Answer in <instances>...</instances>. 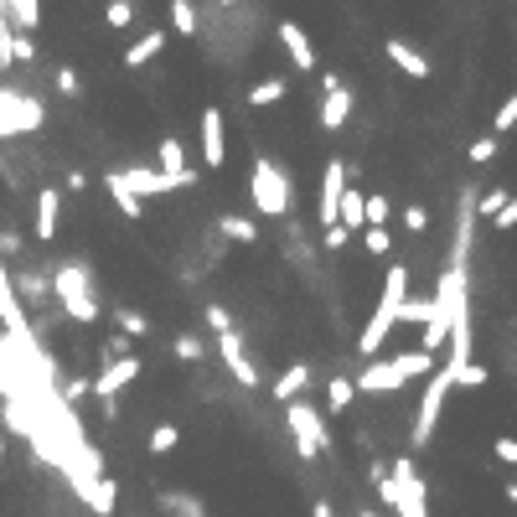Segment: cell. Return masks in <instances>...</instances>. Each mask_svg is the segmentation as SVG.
I'll return each instance as SVG.
<instances>
[{
	"label": "cell",
	"instance_id": "obj_38",
	"mask_svg": "<svg viewBox=\"0 0 517 517\" xmlns=\"http://www.w3.org/2000/svg\"><path fill=\"white\" fill-rule=\"evenodd\" d=\"M202 357H207V342L192 337V331H181L176 337V362H202Z\"/></svg>",
	"mask_w": 517,
	"mask_h": 517
},
{
	"label": "cell",
	"instance_id": "obj_48",
	"mask_svg": "<svg viewBox=\"0 0 517 517\" xmlns=\"http://www.w3.org/2000/svg\"><path fill=\"white\" fill-rule=\"evenodd\" d=\"M347 238H352L347 228H326V233H321V243H326L331 254H337V249H347Z\"/></svg>",
	"mask_w": 517,
	"mask_h": 517
},
{
	"label": "cell",
	"instance_id": "obj_51",
	"mask_svg": "<svg viewBox=\"0 0 517 517\" xmlns=\"http://www.w3.org/2000/svg\"><path fill=\"white\" fill-rule=\"evenodd\" d=\"M68 192H78V197L88 192V176H83V171H68Z\"/></svg>",
	"mask_w": 517,
	"mask_h": 517
},
{
	"label": "cell",
	"instance_id": "obj_13",
	"mask_svg": "<svg viewBox=\"0 0 517 517\" xmlns=\"http://www.w3.org/2000/svg\"><path fill=\"white\" fill-rule=\"evenodd\" d=\"M321 130H331V135H337V130H347V119H352V94H347V83L337 78V73H326L321 78Z\"/></svg>",
	"mask_w": 517,
	"mask_h": 517
},
{
	"label": "cell",
	"instance_id": "obj_22",
	"mask_svg": "<svg viewBox=\"0 0 517 517\" xmlns=\"http://www.w3.org/2000/svg\"><path fill=\"white\" fill-rule=\"evenodd\" d=\"M6 21H11L16 37H26V32H37V26H42V6H37V0H11Z\"/></svg>",
	"mask_w": 517,
	"mask_h": 517
},
{
	"label": "cell",
	"instance_id": "obj_36",
	"mask_svg": "<svg viewBox=\"0 0 517 517\" xmlns=\"http://www.w3.org/2000/svg\"><path fill=\"white\" fill-rule=\"evenodd\" d=\"M16 68V32H11V21H6V6H0V73Z\"/></svg>",
	"mask_w": 517,
	"mask_h": 517
},
{
	"label": "cell",
	"instance_id": "obj_26",
	"mask_svg": "<svg viewBox=\"0 0 517 517\" xmlns=\"http://www.w3.org/2000/svg\"><path fill=\"white\" fill-rule=\"evenodd\" d=\"M218 233H223L228 243H254V238H259V223L243 218V212H223V218H218Z\"/></svg>",
	"mask_w": 517,
	"mask_h": 517
},
{
	"label": "cell",
	"instance_id": "obj_5",
	"mask_svg": "<svg viewBox=\"0 0 517 517\" xmlns=\"http://www.w3.org/2000/svg\"><path fill=\"white\" fill-rule=\"evenodd\" d=\"M378 497L393 517H430V492H424V476L414 471L409 455L388 466V476L378 481Z\"/></svg>",
	"mask_w": 517,
	"mask_h": 517
},
{
	"label": "cell",
	"instance_id": "obj_49",
	"mask_svg": "<svg viewBox=\"0 0 517 517\" xmlns=\"http://www.w3.org/2000/svg\"><path fill=\"white\" fill-rule=\"evenodd\" d=\"M57 88H63V94H78V73L73 68H57Z\"/></svg>",
	"mask_w": 517,
	"mask_h": 517
},
{
	"label": "cell",
	"instance_id": "obj_23",
	"mask_svg": "<svg viewBox=\"0 0 517 517\" xmlns=\"http://www.w3.org/2000/svg\"><path fill=\"white\" fill-rule=\"evenodd\" d=\"M156 161H161V166H156L161 176H187V171H192V166H187V150H181L176 135H166V140L156 145Z\"/></svg>",
	"mask_w": 517,
	"mask_h": 517
},
{
	"label": "cell",
	"instance_id": "obj_30",
	"mask_svg": "<svg viewBox=\"0 0 517 517\" xmlns=\"http://www.w3.org/2000/svg\"><path fill=\"white\" fill-rule=\"evenodd\" d=\"M352 399H357L352 378H331V383H326V409H331V414H347V409H352Z\"/></svg>",
	"mask_w": 517,
	"mask_h": 517
},
{
	"label": "cell",
	"instance_id": "obj_17",
	"mask_svg": "<svg viewBox=\"0 0 517 517\" xmlns=\"http://www.w3.org/2000/svg\"><path fill=\"white\" fill-rule=\"evenodd\" d=\"M275 37L285 42L295 73H316V47H311V37H306V26H300V21H280V26H275Z\"/></svg>",
	"mask_w": 517,
	"mask_h": 517
},
{
	"label": "cell",
	"instance_id": "obj_16",
	"mask_svg": "<svg viewBox=\"0 0 517 517\" xmlns=\"http://www.w3.org/2000/svg\"><path fill=\"white\" fill-rule=\"evenodd\" d=\"M11 295H16V306L26 311H42L47 300H52V280L47 275H37V269H11Z\"/></svg>",
	"mask_w": 517,
	"mask_h": 517
},
{
	"label": "cell",
	"instance_id": "obj_37",
	"mask_svg": "<svg viewBox=\"0 0 517 517\" xmlns=\"http://www.w3.org/2000/svg\"><path fill=\"white\" fill-rule=\"evenodd\" d=\"M362 249H368L373 259H388L393 254V233L388 228H368V233H362Z\"/></svg>",
	"mask_w": 517,
	"mask_h": 517
},
{
	"label": "cell",
	"instance_id": "obj_2",
	"mask_svg": "<svg viewBox=\"0 0 517 517\" xmlns=\"http://www.w3.org/2000/svg\"><path fill=\"white\" fill-rule=\"evenodd\" d=\"M404 300H409V264H388V275H383V295H378V306H373L368 326H362V337H357V352L368 357V362H373V352H383L388 331L399 326Z\"/></svg>",
	"mask_w": 517,
	"mask_h": 517
},
{
	"label": "cell",
	"instance_id": "obj_10",
	"mask_svg": "<svg viewBox=\"0 0 517 517\" xmlns=\"http://www.w3.org/2000/svg\"><path fill=\"white\" fill-rule=\"evenodd\" d=\"M197 140H202V161H207V171H223V161H228V119H223L218 104L202 109V119H197Z\"/></svg>",
	"mask_w": 517,
	"mask_h": 517
},
{
	"label": "cell",
	"instance_id": "obj_11",
	"mask_svg": "<svg viewBox=\"0 0 517 517\" xmlns=\"http://www.w3.org/2000/svg\"><path fill=\"white\" fill-rule=\"evenodd\" d=\"M140 368H145V362L130 352V357H119V362H109V368L94 378V399L104 404V409H114V399H119V393H125L135 378H140Z\"/></svg>",
	"mask_w": 517,
	"mask_h": 517
},
{
	"label": "cell",
	"instance_id": "obj_7",
	"mask_svg": "<svg viewBox=\"0 0 517 517\" xmlns=\"http://www.w3.org/2000/svg\"><path fill=\"white\" fill-rule=\"evenodd\" d=\"M47 119V104L32 99V94H16V88H0V140H21L42 130Z\"/></svg>",
	"mask_w": 517,
	"mask_h": 517
},
{
	"label": "cell",
	"instance_id": "obj_20",
	"mask_svg": "<svg viewBox=\"0 0 517 517\" xmlns=\"http://www.w3.org/2000/svg\"><path fill=\"white\" fill-rule=\"evenodd\" d=\"M57 223H63V192L42 187V192H37V228H32V233H37L42 243H52V238H57Z\"/></svg>",
	"mask_w": 517,
	"mask_h": 517
},
{
	"label": "cell",
	"instance_id": "obj_41",
	"mask_svg": "<svg viewBox=\"0 0 517 517\" xmlns=\"http://www.w3.org/2000/svg\"><path fill=\"white\" fill-rule=\"evenodd\" d=\"M512 125H517V94H512L502 109H497V119H492V140H497V135H507Z\"/></svg>",
	"mask_w": 517,
	"mask_h": 517
},
{
	"label": "cell",
	"instance_id": "obj_53",
	"mask_svg": "<svg viewBox=\"0 0 517 517\" xmlns=\"http://www.w3.org/2000/svg\"><path fill=\"white\" fill-rule=\"evenodd\" d=\"M507 502L517 507V481H507Z\"/></svg>",
	"mask_w": 517,
	"mask_h": 517
},
{
	"label": "cell",
	"instance_id": "obj_34",
	"mask_svg": "<svg viewBox=\"0 0 517 517\" xmlns=\"http://www.w3.org/2000/svg\"><path fill=\"white\" fill-rule=\"evenodd\" d=\"M507 197H512L507 187H492V192H481V197H476V218H486V223H492L497 212L507 207Z\"/></svg>",
	"mask_w": 517,
	"mask_h": 517
},
{
	"label": "cell",
	"instance_id": "obj_32",
	"mask_svg": "<svg viewBox=\"0 0 517 517\" xmlns=\"http://www.w3.org/2000/svg\"><path fill=\"white\" fill-rule=\"evenodd\" d=\"M161 507H166V512H176V517H207V512H202V502H197V497H187V492H161Z\"/></svg>",
	"mask_w": 517,
	"mask_h": 517
},
{
	"label": "cell",
	"instance_id": "obj_31",
	"mask_svg": "<svg viewBox=\"0 0 517 517\" xmlns=\"http://www.w3.org/2000/svg\"><path fill=\"white\" fill-rule=\"evenodd\" d=\"M176 445H181V430H176V424H156V430L145 435V450H150V455H171Z\"/></svg>",
	"mask_w": 517,
	"mask_h": 517
},
{
	"label": "cell",
	"instance_id": "obj_12",
	"mask_svg": "<svg viewBox=\"0 0 517 517\" xmlns=\"http://www.w3.org/2000/svg\"><path fill=\"white\" fill-rule=\"evenodd\" d=\"M342 192H347V161H326V171H321V202H316V223H321V233L337 228Z\"/></svg>",
	"mask_w": 517,
	"mask_h": 517
},
{
	"label": "cell",
	"instance_id": "obj_4",
	"mask_svg": "<svg viewBox=\"0 0 517 517\" xmlns=\"http://www.w3.org/2000/svg\"><path fill=\"white\" fill-rule=\"evenodd\" d=\"M249 202H254L259 218H290L295 212V176L280 161L259 156L249 171Z\"/></svg>",
	"mask_w": 517,
	"mask_h": 517
},
{
	"label": "cell",
	"instance_id": "obj_42",
	"mask_svg": "<svg viewBox=\"0 0 517 517\" xmlns=\"http://www.w3.org/2000/svg\"><path fill=\"white\" fill-rule=\"evenodd\" d=\"M481 383H486V368H481V362H466V368L455 373V388H481Z\"/></svg>",
	"mask_w": 517,
	"mask_h": 517
},
{
	"label": "cell",
	"instance_id": "obj_15",
	"mask_svg": "<svg viewBox=\"0 0 517 517\" xmlns=\"http://www.w3.org/2000/svg\"><path fill=\"white\" fill-rule=\"evenodd\" d=\"M73 492L83 497L88 512H99V517H114V481L104 471H73Z\"/></svg>",
	"mask_w": 517,
	"mask_h": 517
},
{
	"label": "cell",
	"instance_id": "obj_9",
	"mask_svg": "<svg viewBox=\"0 0 517 517\" xmlns=\"http://www.w3.org/2000/svg\"><path fill=\"white\" fill-rule=\"evenodd\" d=\"M119 187H125L130 197H166V192H187L192 181H197V171H187V176H161L156 166H125V171H109Z\"/></svg>",
	"mask_w": 517,
	"mask_h": 517
},
{
	"label": "cell",
	"instance_id": "obj_21",
	"mask_svg": "<svg viewBox=\"0 0 517 517\" xmlns=\"http://www.w3.org/2000/svg\"><path fill=\"white\" fill-rule=\"evenodd\" d=\"M161 52H166V26H156V32H140V37L125 47V68H145V63H156Z\"/></svg>",
	"mask_w": 517,
	"mask_h": 517
},
{
	"label": "cell",
	"instance_id": "obj_28",
	"mask_svg": "<svg viewBox=\"0 0 517 517\" xmlns=\"http://www.w3.org/2000/svg\"><path fill=\"white\" fill-rule=\"evenodd\" d=\"M104 187H109V202H114L119 212H125V218H130V223H140V218H145V202H140V197H130V192H125V187H119V181H114V176H104Z\"/></svg>",
	"mask_w": 517,
	"mask_h": 517
},
{
	"label": "cell",
	"instance_id": "obj_33",
	"mask_svg": "<svg viewBox=\"0 0 517 517\" xmlns=\"http://www.w3.org/2000/svg\"><path fill=\"white\" fill-rule=\"evenodd\" d=\"M114 326H119V337H125V342H130V337H145V331H150V321H145L140 311H125V306L114 311Z\"/></svg>",
	"mask_w": 517,
	"mask_h": 517
},
{
	"label": "cell",
	"instance_id": "obj_40",
	"mask_svg": "<svg viewBox=\"0 0 517 517\" xmlns=\"http://www.w3.org/2000/svg\"><path fill=\"white\" fill-rule=\"evenodd\" d=\"M207 326H212V337H228V331H233L228 306H218V300H212V306H207Z\"/></svg>",
	"mask_w": 517,
	"mask_h": 517
},
{
	"label": "cell",
	"instance_id": "obj_24",
	"mask_svg": "<svg viewBox=\"0 0 517 517\" xmlns=\"http://www.w3.org/2000/svg\"><path fill=\"white\" fill-rule=\"evenodd\" d=\"M388 218H393L388 192H362V233H368V228H388Z\"/></svg>",
	"mask_w": 517,
	"mask_h": 517
},
{
	"label": "cell",
	"instance_id": "obj_18",
	"mask_svg": "<svg viewBox=\"0 0 517 517\" xmlns=\"http://www.w3.org/2000/svg\"><path fill=\"white\" fill-rule=\"evenodd\" d=\"M311 378H316V368H311V362H295V368H285L275 383H269V399H275V404H295L300 393L311 388Z\"/></svg>",
	"mask_w": 517,
	"mask_h": 517
},
{
	"label": "cell",
	"instance_id": "obj_27",
	"mask_svg": "<svg viewBox=\"0 0 517 517\" xmlns=\"http://www.w3.org/2000/svg\"><path fill=\"white\" fill-rule=\"evenodd\" d=\"M197 16H202V11L192 6V0H176V6H171V32H176V37H197V32H202Z\"/></svg>",
	"mask_w": 517,
	"mask_h": 517
},
{
	"label": "cell",
	"instance_id": "obj_14",
	"mask_svg": "<svg viewBox=\"0 0 517 517\" xmlns=\"http://www.w3.org/2000/svg\"><path fill=\"white\" fill-rule=\"evenodd\" d=\"M212 347H218V357H223V368L233 373V383L259 388V368H254V357L243 352V337H238V331H228V337H212Z\"/></svg>",
	"mask_w": 517,
	"mask_h": 517
},
{
	"label": "cell",
	"instance_id": "obj_25",
	"mask_svg": "<svg viewBox=\"0 0 517 517\" xmlns=\"http://www.w3.org/2000/svg\"><path fill=\"white\" fill-rule=\"evenodd\" d=\"M285 94H290V78H280V73L275 78H259L249 88V109H269V104H280Z\"/></svg>",
	"mask_w": 517,
	"mask_h": 517
},
{
	"label": "cell",
	"instance_id": "obj_1",
	"mask_svg": "<svg viewBox=\"0 0 517 517\" xmlns=\"http://www.w3.org/2000/svg\"><path fill=\"white\" fill-rule=\"evenodd\" d=\"M435 373H440V357L414 347V352H399V357H373L368 368L352 378V388L368 393V399H383V393H404L414 378H435Z\"/></svg>",
	"mask_w": 517,
	"mask_h": 517
},
{
	"label": "cell",
	"instance_id": "obj_52",
	"mask_svg": "<svg viewBox=\"0 0 517 517\" xmlns=\"http://www.w3.org/2000/svg\"><path fill=\"white\" fill-rule=\"evenodd\" d=\"M311 517H337V512H331V502H316V507H311Z\"/></svg>",
	"mask_w": 517,
	"mask_h": 517
},
{
	"label": "cell",
	"instance_id": "obj_47",
	"mask_svg": "<svg viewBox=\"0 0 517 517\" xmlns=\"http://www.w3.org/2000/svg\"><path fill=\"white\" fill-rule=\"evenodd\" d=\"M497 461H502V466H517V440H512V435H497Z\"/></svg>",
	"mask_w": 517,
	"mask_h": 517
},
{
	"label": "cell",
	"instance_id": "obj_19",
	"mask_svg": "<svg viewBox=\"0 0 517 517\" xmlns=\"http://www.w3.org/2000/svg\"><path fill=\"white\" fill-rule=\"evenodd\" d=\"M383 52H388V63L399 68V73H409V78H430V57H424L419 47H409L404 37H388Z\"/></svg>",
	"mask_w": 517,
	"mask_h": 517
},
{
	"label": "cell",
	"instance_id": "obj_45",
	"mask_svg": "<svg viewBox=\"0 0 517 517\" xmlns=\"http://www.w3.org/2000/svg\"><path fill=\"white\" fill-rule=\"evenodd\" d=\"M497 150H502V145H497L492 135H481V140L471 145V161H476V166H486V161H492V156H497Z\"/></svg>",
	"mask_w": 517,
	"mask_h": 517
},
{
	"label": "cell",
	"instance_id": "obj_39",
	"mask_svg": "<svg viewBox=\"0 0 517 517\" xmlns=\"http://www.w3.org/2000/svg\"><path fill=\"white\" fill-rule=\"evenodd\" d=\"M399 321H409V326H414V321H419V326L430 321V295H409L404 311H399Z\"/></svg>",
	"mask_w": 517,
	"mask_h": 517
},
{
	"label": "cell",
	"instance_id": "obj_50",
	"mask_svg": "<svg viewBox=\"0 0 517 517\" xmlns=\"http://www.w3.org/2000/svg\"><path fill=\"white\" fill-rule=\"evenodd\" d=\"M37 57V47H32V37H16V63H32Z\"/></svg>",
	"mask_w": 517,
	"mask_h": 517
},
{
	"label": "cell",
	"instance_id": "obj_3",
	"mask_svg": "<svg viewBox=\"0 0 517 517\" xmlns=\"http://www.w3.org/2000/svg\"><path fill=\"white\" fill-rule=\"evenodd\" d=\"M47 280H52V300L63 306L68 321H78V326H94V321H99V300H94V275H88V259H63Z\"/></svg>",
	"mask_w": 517,
	"mask_h": 517
},
{
	"label": "cell",
	"instance_id": "obj_29",
	"mask_svg": "<svg viewBox=\"0 0 517 517\" xmlns=\"http://www.w3.org/2000/svg\"><path fill=\"white\" fill-rule=\"evenodd\" d=\"M337 228H362V187H347L342 192V207H337Z\"/></svg>",
	"mask_w": 517,
	"mask_h": 517
},
{
	"label": "cell",
	"instance_id": "obj_35",
	"mask_svg": "<svg viewBox=\"0 0 517 517\" xmlns=\"http://www.w3.org/2000/svg\"><path fill=\"white\" fill-rule=\"evenodd\" d=\"M104 21L114 26V32H130V26H135V6H130V0H109V6H104Z\"/></svg>",
	"mask_w": 517,
	"mask_h": 517
},
{
	"label": "cell",
	"instance_id": "obj_6",
	"mask_svg": "<svg viewBox=\"0 0 517 517\" xmlns=\"http://www.w3.org/2000/svg\"><path fill=\"white\" fill-rule=\"evenodd\" d=\"M285 430H290L295 450L306 455V461H316V455L331 445V435H326V419H321V409H316L311 399H295V404H285Z\"/></svg>",
	"mask_w": 517,
	"mask_h": 517
},
{
	"label": "cell",
	"instance_id": "obj_44",
	"mask_svg": "<svg viewBox=\"0 0 517 517\" xmlns=\"http://www.w3.org/2000/svg\"><path fill=\"white\" fill-rule=\"evenodd\" d=\"M88 393H94V378H73V383H63V404H78Z\"/></svg>",
	"mask_w": 517,
	"mask_h": 517
},
{
	"label": "cell",
	"instance_id": "obj_46",
	"mask_svg": "<svg viewBox=\"0 0 517 517\" xmlns=\"http://www.w3.org/2000/svg\"><path fill=\"white\" fill-rule=\"evenodd\" d=\"M492 223H497V233H512V228H517V197H507V207L497 212Z\"/></svg>",
	"mask_w": 517,
	"mask_h": 517
},
{
	"label": "cell",
	"instance_id": "obj_8",
	"mask_svg": "<svg viewBox=\"0 0 517 517\" xmlns=\"http://www.w3.org/2000/svg\"><path fill=\"white\" fill-rule=\"evenodd\" d=\"M450 388H455V373H450V368H440L430 383H424V393H419V414H414V450H424V445L435 440V424H440V414H445Z\"/></svg>",
	"mask_w": 517,
	"mask_h": 517
},
{
	"label": "cell",
	"instance_id": "obj_43",
	"mask_svg": "<svg viewBox=\"0 0 517 517\" xmlns=\"http://www.w3.org/2000/svg\"><path fill=\"white\" fill-rule=\"evenodd\" d=\"M404 228H409V233H424V228H430V212H424L419 202H409V207H404Z\"/></svg>",
	"mask_w": 517,
	"mask_h": 517
}]
</instances>
